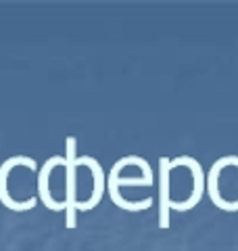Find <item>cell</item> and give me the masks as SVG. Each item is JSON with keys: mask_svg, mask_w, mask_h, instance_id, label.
I'll use <instances>...</instances> for the list:
<instances>
[{"mask_svg": "<svg viewBox=\"0 0 238 251\" xmlns=\"http://www.w3.org/2000/svg\"><path fill=\"white\" fill-rule=\"evenodd\" d=\"M67 153H65V224L67 228L77 226V140L75 136H67Z\"/></svg>", "mask_w": 238, "mask_h": 251, "instance_id": "6da1fadb", "label": "cell"}, {"mask_svg": "<svg viewBox=\"0 0 238 251\" xmlns=\"http://www.w3.org/2000/svg\"><path fill=\"white\" fill-rule=\"evenodd\" d=\"M17 166H27L31 172L38 170L36 159H31V157H27V155L9 157V159L0 166V201H2L4 205L9 209H13V211H29V209H34L38 205L36 197H29L27 201H15L11 197V193H9V174H11V170L17 168Z\"/></svg>", "mask_w": 238, "mask_h": 251, "instance_id": "7a4b0ae2", "label": "cell"}, {"mask_svg": "<svg viewBox=\"0 0 238 251\" xmlns=\"http://www.w3.org/2000/svg\"><path fill=\"white\" fill-rule=\"evenodd\" d=\"M169 166H171V170L178 168V166H184V168L190 170V174H192V193L188 195L186 201H171V209H176V211L192 209L196 203L201 201L203 193H205V186H207V178H205V172L201 168V163L190 155H182V157H176V159H169Z\"/></svg>", "mask_w": 238, "mask_h": 251, "instance_id": "3957f363", "label": "cell"}, {"mask_svg": "<svg viewBox=\"0 0 238 251\" xmlns=\"http://www.w3.org/2000/svg\"><path fill=\"white\" fill-rule=\"evenodd\" d=\"M79 166L90 168V172H92V184L94 186H92L90 199L77 203V211H90V209H94V207L98 205L100 199H102V195H105V191H107V178H105V172H102L100 163L94 159V157H90V155L77 157V168Z\"/></svg>", "mask_w": 238, "mask_h": 251, "instance_id": "277c9868", "label": "cell"}, {"mask_svg": "<svg viewBox=\"0 0 238 251\" xmlns=\"http://www.w3.org/2000/svg\"><path fill=\"white\" fill-rule=\"evenodd\" d=\"M169 157L159 159V226L169 228V209H171V197H169Z\"/></svg>", "mask_w": 238, "mask_h": 251, "instance_id": "5b68a950", "label": "cell"}, {"mask_svg": "<svg viewBox=\"0 0 238 251\" xmlns=\"http://www.w3.org/2000/svg\"><path fill=\"white\" fill-rule=\"evenodd\" d=\"M57 166H65V157H61V155H54L50 157L48 161L42 166V170H40V176H38V195H40V199H42V203L48 209L52 211H61V209H65V203H57V201H52L50 197V172L57 168Z\"/></svg>", "mask_w": 238, "mask_h": 251, "instance_id": "8992f818", "label": "cell"}, {"mask_svg": "<svg viewBox=\"0 0 238 251\" xmlns=\"http://www.w3.org/2000/svg\"><path fill=\"white\" fill-rule=\"evenodd\" d=\"M107 188H109V195H111V199H113L115 205L125 209V211H144L153 205V197H146L144 201H128L125 197H121V193H119L117 186L107 184Z\"/></svg>", "mask_w": 238, "mask_h": 251, "instance_id": "52a82bcc", "label": "cell"}]
</instances>
